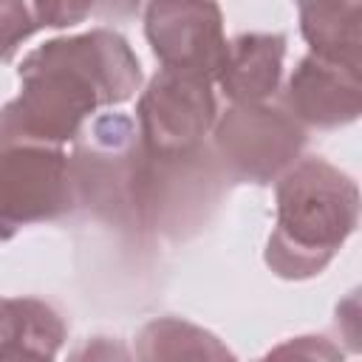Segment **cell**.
<instances>
[{
	"instance_id": "obj_1",
	"label": "cell",
	"mask_w": 362,
	"mask_h": 362,
	"mask_svg": "<svg viewBox=\"0 0 362 362\" xmlns=\"http://www.w3.org/2000/svg\"><path fill=\"white\" fill-rule=\"evenodd\" d=\"M20 93L0 107V144L62 147L99 107H113L141 88V62L113 28L45 40L17 68Z\"/></svg>"
},
{
	"instance_id": "obj_2",
	"label": "cell",
	"mask_w": 362,
	"mask_h": 362,
	"mask_svg": "<svg viewBox=\"0 0 362 362\" xmlns=\"http://www.w3.org/2000/svg\"><path fill=\"white\" fill-rule=\"evenodd\" d=\"M277 221L263 260L283 280L325 272L359 223L356 181L320 156L294 161L277 181Z\"/></svg>"
},
{
	"instance_id": "obj_3",
	"label": "cell",
	"mask_w": 362,
	"mask_h": 362,
	"mask_svg": "<svg viewBox=\"0 0 362 362\" xmlns=\"http://www.w3.org/2000/svg\"><path fill=\"white\" fill-rule=\"evenodd\" d=\"M76 204L116 226H144L150 156L127 113H102L82 127L68 156Z\"/></svg>"
},
{
	"instance_id": "obj_4",
	"label": "cell",
	"mask_w": 362,
	"mask_h": 362,
	"mask_svg": "<svg viewBox=\"0 0 362 362\" xmlns=\"http://www.w3.org/2000/svg\"><path fill=\"white\" fill-rule=\"evenodd\" d=\"M305 127L280 105H229L212 124V156L226 181L272 184L305 147Z\"/></svg>"
},
{
	"instance_id": "obj_5",
	"label": "cell",
	"mask_w": 362,
	"mask_h": 362,
	"mask_svg": "<svg viewBox=\"0 0 362 362\" xmlns=\"http://www.w3.org/2000/svg\"><path fill=\"white\" fill-rule=\"evenodd\" d=\"M218 119L212 79L161 68L139 96L136 127L153 158H187L204 147Z\"/></svg>"
},
{
	"instance_id": "obj_6",
	"label": "cell",
	"mask_w": 362,
	"mask_h": 362,
	"mask_svg": "<svg viewBox=\"0 0 362 362\" xmlns=\"http://www.w3.org/2000/svg\"><path fill=\"white\" fill-rule=\"evenodd\" d=\"M74 206L71 164L62 147L0 144V243L11 240L20 226L57 221Z\"/></svg>"
},
{
	"instance_id": "obj_7",
	"label": "cell",
	"mask_w": 362,
	"mask_h": 362,
	"mask_svg": "<svg viewBox=\"0 0 362 362\" xmlns=\"http://www.w3.org/2000/svg\"><path fill=\"white\" fill-rule=\"evenodd\" d=\"M144 37L161 68L198 74L215 82V74L226 51L223 14L215 3H150L144 6Z\"/></svg>"
},
{
	"instance_id": "obj_8",
	"label": "cell",
	"mask_w": 362,
	"mask_h": 362,
	"mask_svg": "<svg viewBox=\"0 0 362 362\" xmlns=\"http://www.w3.org/2000/svg\"><path fill=\"white\" fill-rule=\"evenodd\" d=\"M280 105L303 127H345L362 113V74L305 54L291 71Z\"/></svg>"
},
{
	"instance_id": "obj_9",
	"label": "cell",
	"mask_w": 362,
	"mask_h": 362,
	"mask_svg": "<svg viewBox=\"0 0 362 362\" xmlns=\"http://www.w3.org/2000/svg\"><path fill=\"white\" fill-rule=\"evenodd\" d=\"M286 59V37L277 31H243L226 40L218 88L232 105L269 102L280 90Z\"/></svg>"
},
{
	"instance_id": "obj_10",
	"label": "cell",
	"mask_w": 362,
	"mask_h": 362,
	"mask_svg": "<svg viewBox=\"0 0 362 362\" xmlns=\"http://www.w3.org/2000/svg\"><path fill=\"white\" fill-rule=\"evenodd\" d=\"M308 54L362 74V3H300Z\"/></svg>"
},
{
	"instance_id": "obj_11",
	"label": "cell",
	"mask_w": 362,
	"mask_h": 362,
	"mask_svg": "<svg viewBox=\"0 0 362 362\" xmlns=\"http://www.w3.org/2000/svg\"><path fill=\"white\" fill-rule=\"evenodd\" d=\"M136 362H238V356L189 320L156 317L136 334Z\"/></svg>"
},
{
	"instance_id": "obj_12",
	"label": "cell",
	"mask_w": 362,
	"mask_h": 362,
	"mask_svg": "<svg viewBox=\"0 0 362 362\" xmlns=\"http://www.w3.org/2000/svg\"><path fill=\"white\" fill-rule=\"evenodd\" d=\"M11 342H28L57 356L65 342V322L45 300L0 297V348Z\"/></svg>"
},
{
	"instance_id": "obj_13",
	"label": "cell",
	"mask_w": 362,
	"mask_h": 362,
	"mask_svg": "<svg viewBox=\"0 0 362 362\" xmlns=\"http://www.w3.org/2000/svg\"><path fill=\"white\" fill-rule=\"evenodd\" d=\"M40 28H45V23L37 3L0 0V62H11L17 48Z\"/></svg>"
},
{
	"instance_id": "obj_14",
	"label": "cell",
	"mask_w": 362,
	"mask_h": 362,
	"mask_svg": "<svg viewBox=\"0 0 362 362\" xmlns=\"http://www.w3.org/2000/svg\"><path fill=\"white\" fill-rule=\"evenodd\" d=\"M257 362H345V354L337 342L317 334H303L283 339L272 351H266Z\"/></svg>"
},
{
	"instance_id": "obj_15",
	"label": "cell",
	"mask_w": 362,
	"mask_h": 362,
	"mask_svg": "<svg viewBox=\"0 0 362 362\" xmlns=\"http://www.w3.org/2000/svg\"><path fill=\"white\" fill-rule=\"evenodd\" d=\"M68 362H133V356L122 339L107 337V334H96V337L82 339L68 354Z\"/></svg>"
},
{
	"instance_id": "obj_16",
	"label": "cell",
	"mask_w": 362,
	"mask_h": 362,
	"mask_svg": "<svg viewBox=\"0 0 362 362\" xmlns=\"http://www.w3.org/2000/svg\"><path fill=\"white\" fill-rule=\"evenodd\" d=\"M37 6H40L45 28L76 25V23H82L93 11V6H88V3H37Z\"/></svg>"
},
{
	"instance_id": "obj_17",
	"label": "cell",
	"mask_w": 362,
	"mask_h": 362,
	"mask_svg": "<svg viewBox=\"0 0 362 362\" xmlns=\"http://www.w3.org/2000/svg\"><path fill=\"white\" fill-rule=\"evenodd\" d=\"M0 362H54V354L28 342H11L0 348Z\"/></svg>"
}]
</instances>
